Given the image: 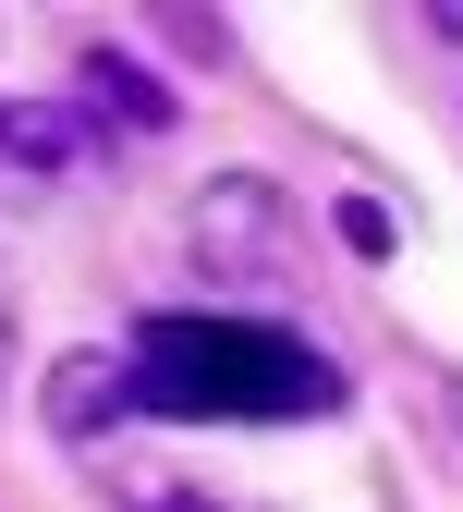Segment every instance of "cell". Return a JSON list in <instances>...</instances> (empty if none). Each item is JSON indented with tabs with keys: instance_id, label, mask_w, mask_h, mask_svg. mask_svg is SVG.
Returning <instances> with one entry per match:
<instances>
[{
	"instance_id": "3",
	"label": "cell",
	"mask_w": 463,
	"mask_h": 512,
	"mask_svg": "<svg viewBox=\"0 0 463 512\" xmlns=\"http://www.w3.org/2000/svg\"><path fill=\"white\" fill-rule=\"evenodd\" d=\"M37 415L61 427V439H98V427H122L135 415V354H49V378H37Z\"/></svg>"
},
{
	"instance_id": "8",
	"label": "cell",
	"mask_w": 463,
	"mask_h": 512,
	"mask_svg": "<svg viewBox=\"0 0 463 512\" xmlns=\"http://www.w3.org/2000/svg\"><path fill=\"white\" fill-rule=\"evenodd\" d=\"M0 391H13V293H0Z\"/></svg>"
},
{
	"instance_id": "7",
	"label": "cell",
	"mask_w": 463,
	"mask_h": 512,
	"mask_svg": "<svg viewBox=\"0 0 463 512\" xmlns=\"http://www.w3.org/2000/svg\"><path fill=\"white\" fill-rule=\"evenodd\" d=\"M147 512H220V500H195V488H159V500H147Z\"/></svg>"
},
{
	"instance_id": "1",
	"label": "cell",
	"mask_w": 463,
	"mask_h": 512,
	"mask_svg": "<svg viewBox=\"0 0 463 512\" xmlns=\"http://www.w3.org/2000/svg\"><path fill=\"white\" fill-rule=\"evenodd\" d=\"M135 415L293 427V415H342V366L305 354L293 330H256V317H147L135 330Z\"/></svg>"
},
{
	"instance_id": "5",
	"label": "cell",
	"mask_w": 463,
	"mask_h": 512,
	"mask_svg": "<svg viewBox=\"0 0 463 512\" xmlns=\"http://www.w3.org/2000/svg\"><path fill=\"white\" fill-rule=\"evenodd\" d=\"M0 159L61 171V159H74V122H61V110H0Z\"/></svg>"
},
{
	"instance_id": "6",
	"label": "cell",
	"mask_w": 463,
	"mask_h": 512,
	"mask_svg": "<svg viewBox=\"0 0 463 512\" xmlns=\"http://www.w3.org/2000/svg\"><path fill=\"white\" fill-rule=\"evenodd\" d=\"M342 244H354V256H390V208H378V196H342Z\"/></svg>"
},
{
	"instance_id": "2",
	"label": "cell",
	"mask_w": 463,
	"mask_h": 512,
	"mask_svg": "<svg viewBox=\"0 0 463 512\" xmlns=\"http://www.w3.org/2000/svg\"><path fill=\"white\" fill-rule=\"evenodd\" d=\"M183 244H195L208 281H281V269H293V208H281L269 171H220V183H195Z\"/></svg>"
},
{
	"instance_id": "4",
	"label": "cell",
	"mask_w": 463,
	"mask_h": 512,
	"mask_svg": "<svg viewBox=\"0 0 463 512\" xmlns=\"http://www.w3.org/2000/svg\"><path fill=\"white\" fill-rule=\"evenodd\" d=\"M74 86H86V110L110 122V135H171V122H183V98L147 74V61H122V49H86Z\"/></svg>"
},
{
	"instance_id": "9",
	"label": "cell",
	"mask_w": 463,
	"mask_h": 512,
	"mask_svg": "<svg viewBox=\"0 0 463 512\" xmlns=\"http://www.w3.org/2000/svg\"><path fill=\"white\" fill-rule=\"evenodd\" d=\"M439 403H451V427H463V378H439Z\"/></svg>"
}]
</instances>
